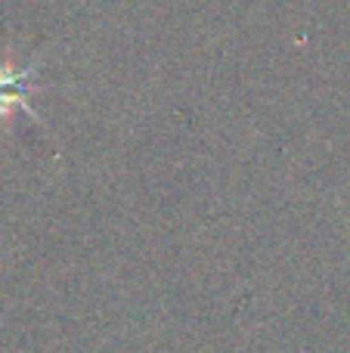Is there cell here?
<instances>
[{
	"label": "cell",
	"instance_id": "1",
	"mask_svg": "<svg viewBox=\"0 0 350 353\" xmlns=\"http://www.w3.org/2000/svg\"><path fill=\"white\" fill-rule=\"evenodd\" d=\"M34 90L37 84L31 81V72H0V115H6L12 105H22V109H28V115H34L28 103V97Z\"/></svg>",
	"mask_w": 350,
	"mask_h": 353
}]
</instances>
